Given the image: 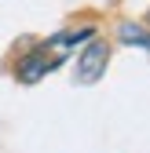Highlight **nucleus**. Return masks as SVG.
Returning a JSON list of instances; mask_svg holds the SVG:
<instances>
[{
  "label": "nucleus",
  "mask_w": 150,
  "mask_h": 153,
  "mask_svg": "<svg viewBox=\"0 0 150 153\" xmlns=\"http://www.w3.org/2000/svg\"><path fill=\"white\" fill-rule=\"evenodd\" d=\"M55 66H59V62H51V59H44L40 51H33V55H26V59L18 62L15 76H18L22 84H37V80H40V76H44L48 69H55Z\"/></svg>",
  "instance_id": "2"
},
{
  "label": "nucleus",
  "mask_w": 150,
  "mask_h": 153,
  "mask_svg": "<svg viewBox=\"0 0 150 153\" xmlns=\"http://www.w3.org/2000/svg\"><path fill=\"white\" fill-rule=\"evenodd\" d=\"M106 62H110V48L103 40H92L81 51V59H77V80L81 84H95L99 76L106 73Z\"/></svg>",
  "instance_id": "1"
},
{
  "label": "nucleus",
  "mask_w": 150,
  "mask_h": 153,
  "mask_svg": "<svg viewBox=\"0 0 150 153\" xmlns=\"http://www.w3.org/2000/svg\"><path fill=\"white\" fill-rule=\"evenodd\" d=\"M117 36H121V44H132V48H146L150 51V33L136 22H121L117 26Z\"/></svg>",
  "instance_id": "3"
},
{
  "label": "nucleus",
  "mask_w": 150,
  "mask_h": 153,
  "mask_svg": "<svg viewBox=\"0 0 150 153\" xmlns=\"http://www.w3.org/2000/svg\"><path fill=\"white\" fill-rule=\"evenodd\" d=\"M146 22H150V11H146Z\"/></svg>",
  "instance_id": "4"
}]
</instances>
